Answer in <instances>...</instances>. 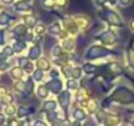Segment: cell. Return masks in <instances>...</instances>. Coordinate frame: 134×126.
I'll return each mask as SVG.
<instances>
[{"mask_svg":"<svg viewBox=\"0 0 134 126\" xmlns=\"http://www.w3.org/2000/svg\"><path fill=\"white\" fill-rule=\"evenodd\" d=\"M47 88L53 92V93H59L62 89V82L58 79H53L47 83Z\"/></svg>","mask_w":134,"mask_h":126,"instance_id":"52a82bcc","label":"cell"},{"mask_svg":"<svg viewBox=\"0 0 134 126\" xmlns=\"http://www.w3.org/2000/svg\"><path fill=\"white\" fill-rule=\"evenodd\" d=\"M43 108H45V110H47V112H53V110L55 109V101H53V100L46 101L45 105H43Z\"/></svg>","mask_w":134,"mask_h":126,"instance_id":"44dd1931","label":"cell"},{"mask_svg":"<svg viewBox=\"0 0 134 126\" xmlns=\"http://www.w3.org/2000/svg\"><path fill=\"white\" fill-rule=\"evenodd\" d=\"M129 59H130V63L134 66V51H133V50L129 51Z\"/></svg>","mask_w":134,"mask_h":126,"instance_id":"74e56055","label":"cell"},{"mask_svg":"<svg viewBox=\"0 0 134 126\" xmlns=\"http://www.w3.org/2000/svg\"><path fill=\"white\" fill-rule=\"evenodd\" d=\"M41 7L46 11H51L57 7L55 0H41Z\"/></svg>","mask_w":134,"mask_h":126,"instance_id":"8fae6325","label":"cell"},{"mask_svg":"<svg viewBox=\"0 0 134 126\" xmlns=\"http://www.w3.org/2000/svg\"><path fill=\"white\" fill-rule=\"evenodd\" d=\"M37 93H38V97L45 99V97L49 95V88H47L46 85H40V87L37 88Z\"/></svg>","mask_w":134,"mask_h":126,"instance_id":"9a60e30c","label":"cell"},{"mask_svg":"<svg viewBox=\"0 0 134 126\" xmlns=\"http://www.w3.org/2000/svg\"><path fill=\"white\" fill-rule=\"evenodd\" d=\"M3 121H4V117H3L2 114H0V123H3Z\"/></svg>","mask_w":134,"mask_h":126,"instance_id":"681fc988","label":"cell"},{"mask_svg":"<svg viewBox=\"0 0 134 126\" xmlns=\"http://www.w3.org/2000/svg\"><path fill=\"white\" fill-rule=\"evenodd\" d=\"M34 126H46L43 122H41V121H37L36 123H34Z\"/></svg>","mask_w":134,"mask_h":126,"instance_id":"c3c4849f","label":"cell"},{"mask_svg":"<svg viewBox=\"0 0 134 126\" xmlns=\"http://www.w3.org/2000/svg\"><path fill=\"white\" fill-rule=\"evenodd\" d=\"M63 25H64V28H66L67 32L72 33V34L78 33V30H79V26H78L75 19H71V17H66V19L63 20Z\"/></svg>","mask_w":134,"mask_h":126,"instance_id":"277c9868","label":"cell"},{"mask_svg":"<svg viewBox=\"0 0 134 126\" xmlns=\"http://www.w3.org/2000/svg\"><path fill=\"white\" fill-rule=\"evenodd\" d=\"M71 126H79V123H78V122H75V123H72Z\"/></svg>","mask_w":134,"mask_h":126,"instance_id":"f907efd6","label":"cell"},{"mask_svg":"<svg viewBox=\"0 0 134 126\" xmlns=\"http://www.w3.org/2000/svg\"><path fill=\"white\" fill-rule=\"evenodd\" d=\"M25 87H26V89H28V91L30 92V91L33 89V83H32V80H29V82H28V83L25 84Z\"/></svg>","mask_w":134,"mask_h":126,"instance_id":"f35d334b","label":"cell"},{"mask_svg":"<svg viewBox=\"0 0 134 126\" xmlns=\"http://www.w3.org/2000/svg\"><path fill=\"white\" fill-rule=\"evenodd\" d=\"M3 42H4V32L0 30V43H3Z\"/></svg>","mask_w":134,"mask_h":126,"instance_id":"b9f144b4","label":"cell"},{"mask_svg":"<svg viewBox=\"0 0 134 126\" xmlns=\"http://www.w3.org/2000/svg\"><path fill=\"white\" fill-rule=\"evenodd\" d=\"M108 54V51L105 49H103L101 46H91L86 54V56L88 59H97V58H101V56H105Z\"/></svg>","mask_w":134,"mask_h":126,"instance_id":"3957f363","label":"cell"},{"mask_svg":"<svg viewBox=\"0 0 134 126\" xmlns=\"http://www.w3.org/2000/svg\"><path fill=\"white\" fill-rule=\"evenodd\" d=\"M112 99L121 104H130L134 101V93L129 91L127 88H118L112 96Z\"/></svg>","mask_w":134,"mask_h":126,"instance_id":"7a4b0ae2","label":"cell"},{"mask_svg":"<svg viewBox=\"0 0 134 126\" xmlns=\"http://www.w3.org/2000/svg\"><path fill=\"white\" fill-rule=\"evenodd\" d=\"M80 75H82V70H80L79 67H75V68H72V70H71V76H72L74 79L80 78Z\"/></svg>","mask_w":134,"mask_h":126,"instance_id":"484cf974","label":"cell"},{"mask_svg":"<svg viewBox=\"0 0 134 126\" xmlns=\"http://www.w3.org/2000/svg\"><path fill=\"white\" fill-rule=\"evenodd\" d=\"M33 78H34V80H37V82H40L42 78H43V74H42V70H37V71H34V75H33Z\"/></svg>","mask_w":134,"mask_h":126,"instance_id":"4316f807","label":"cell"},{"mask_svg":"<svg viewBox=\"0 0 134 126\" xmlns=\"http://www.w3.org/2000/svg\"><path fill=\"white\" fill-rule=\"evenodd\" d=\"M58 100H59L62 108L66 109L67 106H69V104H70V95H69V92H62V93L58 96Z\"/></svg>","mask_w":134,"mask_h":126,"instance_id":"9c48e42d","label":"cell"},{"mask_svg":"<svg viewBox=\"0 0 134 126\" xmlns=\"http://www.w3.org/2000/svg\"><path fill=\"white\" fill-rule=\"evenodd\" d=\"M25 49V42H16L15 45H13V50L16 51V53H20V51H23Z\"/></svg>","mask_w":134,"mask_h":126,"instance_id":"cb8c5ba5","label":"cell"},{"mask_svg":"<svg viewBox=\"0 0 134 126\" xmlns=\"http://www.w3.org/2000/svg\"><path fill=\"white\" fill-rule=\"evenodd\" d=\"M99 39H100L101 42L107 43V45H114V43L117 42L116 34H114L113 32H110V30H107V32L101 33V34L99 36Z\"/></svg>","mask_w":134,"mask_h":126,"instance_id":"8992f818","label":"cell"},{"mask_svg":"<svg viewBox=\"0 0 134 126\" xmlns=\"http://www.w3.org/2000/svg\"><path fill=\"white\" fill-rule=\"evenodd\" d=\"M25 88H26V87H25V84H23V83H17V85H16V89L20 91V92H23V93L25 92Z\"/></svg>","mask_w":134,"mask_h":126,"instance_id":"d6a6232c","label":"cell"},{"mask_svg":"<svg viewBox=\"0 0 134 126\" xmlns=\"http://www.w3.org/2000/svg\"><path fill=\"white\" fill-rule=\"evenodd\" d=\"M93 68H95V67H93V66H91V65H86V66L83 67L84 72H87V74H88V72H92V71H93Z\"/></svg>","mask_w":134,"mask_h":126,"instance_id":"e575fe53","label":"cell"},{"mask_svg":"<svg viewBox=\"0 0 134 126\" xmlns=\"http://www.w3.org/2000/svg\"><path fill=\"white\" fill-rule=\"evenodd\" d=\"M47 32H49L50 34H53V36H58V34H60V32H62L60 22H53V24H50V26L47 28Z\"/></svg>","mask_w":134,"mask_h":126,"instance_id":"30bf717a","label":"cell"},{"mask_svg":"<svg viewBox=\"0 0 134 126\" xmlns=\"http://www.w3.org/2000/svg\"><path fill=\"white\" fill-rule=\"evenodd\" d=\"M32 68H33V66L30 65V63H28V65L25 66V70H26V71H32Z\"/></svg>","mask_w":134,"mask_h":126,"instance_id":"bcb514c9","label":"cell"},{"mask_svg":"<svg viewBox=\"0 0 134 126\" xmlns=\"http://www.w3.org/2000/svg\"><path fill=\"white\" fill-rule=\"evenodd\" d=\"M74 116H75L76 119H84L86 118V113L82 109H75L74 110Z\"/></svg>","mask_w":134,"mask_h":126,"instance_id":"603a6c76","label":"cell"},{"mask_svg":"<svg viewBox=\"0 0 134 126\" xmlns=\"http://www.w3.org/2000/svg\"><path fill=\"white\" fill-rule=\"evenodd\" d=\"M40 54H41V49H40L38 45L30 47V50H29V58L30 59H37L40 56Z\"/></svg>","mask_w":134,"mask_h":126,"instance_id":"4fadbf2b","label":"cell"},{"mask_svg":"<svg viewBox=\"0 0 134 126\" xmlns=\"http://www.w3.org/2000/svg\"><path fill=\"white\" fill-rule=\"evenodd\" d=\"M55 116H57V114H55V113H53V112H51V113H50V112H49V116H47V118H49V119H51V121H54V119H55V118H57V117H55Z\"/></svg>","mask_w":134,"mask_h":126,"instance_id":"60d3db41","label":"cell"},{"mask_svg":"<svg viewBox=\"0 0 134 126\" xmlns=\"http://www.w3.org/2000/svg\"><path fill=\"white\" fill-rule=\"evenodd\" d=\"M21 74H23V71H21L20 68H17V67L12 70V76H13L15 79H19V78L21 76Z\"/></svg>","mask_w":134,"mask_h":126,"instance_id":"83f0119b","label":"cell"},{"mask_svg":"<svg viewBox=\"0 0 134 126\" xmlns=\"http://www.w3.org/2000/svg\"><path fill=\"white\" fill-rule=\"evenodd\" d=\"M12 54H13V49L9 47V46H7L4 49V55H12Z\"/></svg>","mask_w":134,"mask_h":126,"instance_id":"d590c367","label":"cell"},{"mask_svg":"<svg viewBox=\"0 0 134 126\" xmlns=\"http://www.w3.org/2000/svg\"><path fill=\"white\" fill-rule=\"evenodd\" d=\"M26 29H28V26H26L25 24H19V25L15 26L13 32H15V34H17V36H24V34H26Z\"/></svg>","mask_w":134,"mask_h":126,"instance_id":"5bb4252c","label":"cell"},{"mask_svg":"<svg viewBox=\"0 0 134 126\" xmlns=\"http://www.w3.org/2000/svg\"><path fill=\"white\" fill-rule=\"evenodd\" d=\"M55 4H57V8L59 9H66L70 4V0H55Z\"/></svg>","mask_w":134,"mask_h":126,"instance_id":"2e32d148","label":"cell"},{"mask_svg":"<svg viewBox=\"0 0 134 126\" xmlns=\"http://www.w3.org/2000/svg\"><path fill=\"white\" fill-rule=\"evenodd\" d=\"M2 2H3L4 4H13L15 0H2Z\"/></svg>","mask_w":134,"mask_h":126,"instance_id":"f6af8a7d","label":"cell"},{"mask_svg":"<svg viewBox=\"0 0 134 126\" xmlns=\"http://www.w3.org/2000/svg\"><path fill=\"white\" fill-rule=\"evenodd\" d=\"M36 33L40 36V34H42V33H45L46 30H47V28H46V25L43 24V22H40V24H37L36 26Z\"/></svg>","mask_w":134,"mask_h":126,"instance_id":"ffe728a7","label":"cell"},{"mask_svg":"<svg viewBox=\"0 0 134 126\" xmlns=\"http://www.w3.org/2000/svg\"><path fill=\"white\" fill-rule=\"evenodd\" d=\"M93 2H95V4H96L97 7H103V5L107 4L108 0H93Z\"/></svg>","mask_w":134,"mask_h":126,"instance_id":"836d02e7","label":"cell"},{"mask_svg":"<svg viewBox=\"0 0 134 126\" xmlns=\"http://www.w3.org/2000/svg\"><path fill=\"white\" fill-rule=\"evenodd\" d=\"M8 67V65H7V62H2V65H0V68L2 70H5Z\"/></svg>","mask_w":134,"mask_h":126,"instance_id":"7bdbcfd3","label":"cell"},{"mask_svg":"<svg viewBox=\"0 0 134 126\" xmlns=\"http://www.w3.org/2000/svg\"><path fill=\"white\" fill-rule=\"evenodd\" d=\"M69 88L70 89H76L78 88V82L76 80H69Z\"/></svg>","mask_w":134,"mask_h":126,"instance_id":"1f68e13d","label":"cell"},{"mask_svg":"<svg viewBox=\"0 0 134 126\" xmlns=\"http://www.w3.org/2000/svg\"><path fill=\"white\" fill-rule=\"evenodd\" d=\"M19 63H20V66H24V67H25L29 62H28L26 58H20V59H19Z\"/></svg>","mask_w":134,"mask_h":126,"instance_id":"8d00e7d4","label":"cell"},{"mask_svg":"<svg viewBox=\"0 0 134 126\" xmlns=\"http://www.w3.org/2000/svg\"><path fill=\"white\" fill-rule=\"evenodd\" d=\"M131 3H133V0H118V4H120L121 7H124V8L129 7Z\"/></svg>","mask_w":134,"mask_h":126,"instance_id":"f1b7e54d","label":"cell"},{"mask_svg":"<svg viewBox=\"0 0 134 126\" xmlns=\"http://www.w3.org/2000/svg\"><path fill=\"white\" fill-rule=\"evenodd\" d=\"M24 2H28V3H30V2H32V0H24Z\"/></svg>","mask_w":134,"mask_h":126,"instance_id":"816d5d0a","label":"cell"},{"mask_svg":"<svg viewBox=\"0 0 134 126\" xmlns=\"http://www.w3.org/2000/svg\"><path fill=\"white\" fill-rule=\"evenodd\" d=\"M11 20V16L5 12H2L0 13V25H7Z\"/></svg>","mask_w":134,"mask_h":126,"instance_id":"e0dca14e","label":"cell"},{"mask_svg":"<svg viewBox=\"0 0 134 126\" xmlns=\"http://www.w3.org/2000/svg\"><path fill=\"white\" fill-rule=\"evenodd\" d=\"M74 19H75V21H76L79 29H82V30H86V29H88V28L91 26V20H90V17L86 16V15H76Z\"/></svg>","mask_w":134,"mask_h":126,"instance_id":"5b68a950","label":"cell"},{"mask_svg":"<svg viewBox=\"0 0 134 126\" xmlns=\"http://www.w3.org/2000/svg\"><path fill=\"white\" fill-rule=\"evenodd\" d=\"M13 112H15V109H13L12 106H9V108H7V113H9V114H13Z\"/></svg>","mask_w":134,"mask_h":126,"instance_id":"7dc6e473","label":"cell"},{"mask_svg":"<svg viewBox=\"0 0 134 126\" xmlns=\"http://www.w3.org/2000/svg\"><path fill=\"white\" fill-rule=\"evenodd\" d=\"M63 47H64L67 51H71V50L75 47V42H74L72 39H66V41L63 42Z\"/></svg>","mask_w":134,"mask_h":126,"instance_id":"d6986e66","label":"cell"},{"mask_svg":"<svg viewBox=\"0 0 134 126\" xmlns=\"http://www.w3.org/2000/svg\"><path fill=\"white\" fill-rule=\"evenodd\" d=\"M60 51H62V49H60V46H59V45L54 46V47H53V50H51L53 55H55V56H58V55L60 54Z\"/></svg>","mask_w":134,"mask_h":126,"instance_id":"f546056e","label":"cell"},{"mask_svg":"<svg viewBox=\"0 0 134 126\" xmlns=\"http://www.w3.org/2000/svg\"><path fill=\"white\" fill-rule=\"evenodd\" d=\"M24 20H25V25L29 28H34L37 25V17L34 15H28V16H25Z\"/></svg>","mask_w":134,"mask_h":126,"instance_id":"7c38bea8","label":"cell"},{"mask_svg":"<svg viewBox=\"0 0 134 126\" xmlns=\"http://www.w3.org/2000/svg\"><path fill=\"white\" fill-rule=\"evenodd\" d=\"M97 16L103 21H107V22H109L110 25H114V26H122V24H124L121 16L117 12H114L109 8H103L101 11H99Z\"/></svg>","mask_w":134,"mask_h":126,"instance_id":"6da1fadb","label":"cell"},{"mask_svg":"<svg viewBox=\"0 0 134 126\" xmlns=\"http://www.w3.org/2000/svg\"><path fill=\"white\" fill-rule=\"evenodd\" d=\"M50 75H51V76H53V78H54V79H55V78H57V76H58V71H57V70H53V71H51V74H50Z\"/></svg>","mask_w":134,"mask_h":126,"instance_id":"ee69618b","label":"cell"},{"mask_svg":"<svg viewBox=\"0 0 134 126\" xmlns=\"http://www.w3.org/2000/svg\"><path fill=\"white\" fill-rule=\"evenodd\" d=\"M129 26H130V30L134 33V17H131V20H130V22H129Z\"/></svg>","mask_w":134,"mask_h":126,"instance_id":"ab89813d","label":"cell"},{"mask_svg":"<svg viewBox=\"0 0 134 126\" xmlns=\"http://www.w3.org/2000/svg\"><path fill=\"white\" fill-rule=\"evenodd\" d=\"M38 68L40 70H50V65L47 59H40L38 60Z\"/></svg>","mask_w":134,"mask_h":126,"instance_id":"ac0fdd59","label":"cell"},{"mask_svg":"<svg viewBox=\"0 0 134 126\" xmlns=\"http://www.w3.org/2000/svg\"><path fill=\"white\" fill-rule=\"evenodd\" d=\"M117 122H118V118H113V117H109V118L107 119V125H108V126L116 125Z\"/></svg>","mask_w":134,"mask_h":126,"instance_id":"4dcf8cb0","label":"cell"},{"mask_svg":"<svg viewBox=\"0 0 134 126\" xmlns=\"http://www.w3.org/2000/svg\"><path fill=\"white\" fill-rule=\"evenodd\" d=\"M15 9L17 12H30L32 11V5H30V3L21 0V2H19V3H15Z\"/></svg>","mask_w":134,"mask_h":126,"instance_id":"ba28073f","label":"cell"},{"mask_svg":"<svg viewBox=\"0 0 134 126\" xmlns=\"http://www.w3.org/2000/svg\"><path fill=\"white\" fill-rule=\"evenodd\" d=\"M29 112H30V109H29L28 106H25V105H21V106L19 108V110H17V113H19L20 117H24V116L29 114Z\"/></svg>","mask_w":134,"mask_h":126,"instance_id":"7402d4cb","label":"cell"},{"mask_svg":"<svg viewBox=\"0 0 134 126\" xmlns=\"http://www.w3.org/2000/svg\"><path fill=\"white\" fill-rule=\"evenodd\" d=\"M110 71L113 74H121L122 72V68H121V66L117 65V63H112V65H110Z\"/></svg>","mask_w":134,"mask_h":126,"instance_id":"d4e9b609","label":"cell"}]
</instances>
